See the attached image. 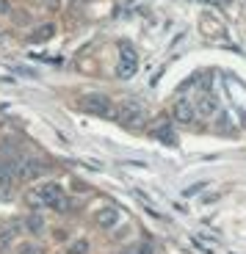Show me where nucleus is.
Returning a JSON list of instances; mask_svg holds the SVG:
<instances>
[{"label":"nucleus","instance_id":"13","mask_svg":"<svg viewBox=\"0 0 246 254\" xmlns=\"http://www.w3.org/2000/svg\"><path fill=\"white\" fill-rule=\"evenodd\" d=\"M25 227H28V229H33V232L39 235V232L44 229V224H42V218H36V216H33V218H28V221H25Z\"/></svg>","mask_w":246,"mask_h":254},{"label":"nucleus","instance_id":"6","mask_svg":"<svg viewBox=\"0 0 246 254\" xmlns=\"http://www.w3.org/2000/svg\"><path fill=\"white\" fill-rule=\"evenodd\" d=\"M191 102H194L196 116H205V119H208V116H213L216 108H219V105H216V97L210 94V91H199V94H196Z\"/></svg>","mask_w":246,"mask_h":254},{"label":"nucleus","instance_id":"5","mask_svg":"<svg viewBox=\"0 0 246 254\" xmlns=\"http://www.w3.org/2000/svg\"><path fill=\"white\" fill-rule=\"evenodd\" d=\"M47 172V166L42 163V160H36V158H22L19 160V172H17V177L19 180H39L42 174Z\"/></svg>","mask_w":246,"mask_h":254},{"label":"nucleus","instance_id":"12","mask_svg":"<svg viewBox=\"0 0 246 254\" xmlns=\"http://www.w3.org/2000/svg\"><path fill=\"white\" fill-rule=\"evenodd\" d=\"M86 252H88V243L86 241H75L70 246V254H86Z\"/></svg>","mask_w":246,"mask_h":254},{"label":"nucleus","instance_id":"10","mask_svg":"<svg viewBox=\"0 0 246 254\" xmlns=\"http://www.w3.org/2000/svg\"><path fill=\"white\" fill-rule=\"evenodd\" d=\"M53 33H56V25H53V22H47V25H39L36 31L31 33V42H33V45H39V42H47Z\"/></svg>","mask_w":246,"mask_h":254},{"label":"nucleus","instance_id":"2","mask_svg":"<svg viewBox=\"0 0 246 254\" xmlns=\"http://www.w3.org/2000/svg\"><path fill=\"white\" fill-rule=\"evenodd\" d=\"M114 116H116V122H119L122 127H139L141 122H144L147 111H144V105H141L139 100H122L114 108Z\"/></svg>","mask_w":246,"mask_h":254},{"label":"nucleus","instance_id":"4","mask_svg":"<svg viewBox=\"0 0 246 254\" xmlns=\"http://www.w3.org/2000/svg\"><path fill=\"white\" fill-rule=\"evenodd\" d=\"M136 69H139V53L133 50L127 42H122V45H119V64H116V75L127 80V77L136 75Z\"/></svg>","mask_w":246,"mask_h":254},{"label":"nucleus","instance_id":"3","mask_svg":"<svg viewBox=\"0 0 246 254\" xmlns=\"http://www.w3.org/2000/svg\"><path fill=\"white\" fill-rule=\"evenodd\" d=\"M81 108L91 116H102V119L114 116V102L108 100L105 94H86L81 100Z\"/></svg>","mask_w":246,"mask_h":254},{"label":"nucleus","instance_id":"1","mask_svg":"<svg viewBox=\"0 0 246 254\" xmlns=\"http://www.w3.org/2000/svg\"><path fill=\"white\" fill-rule=\"evenodd\" d=\"M25 202L31 207H47V210H56V213H67V196H64V188L58 183H47L42 188H33L25 196Z\"/></svg>","mask_w":246,"mask_h":254},{"label":"nucleus","instance_id":"15","mask_svg":"<svg viewBox=\"0 0 246 254\" xmlns=\"http://www.w3.org/2000/svg\"><path fill=\"white\" fill-rule=\"evenodd\" d=\"M8 241H11V232H8V229H6V232H3V235H0V246H6Z\"/></svg>","mask_w":246,"mask_h":254},{"label":"nucleus","instance_id":"9","mask_svg":"<svg viewBox=\"0 0 246 254\" xmlns=\"http://www.w3.org/2000/svg\"><path fill=\"white\" fill-rule=\"evenodd\" d=\"M152 135H155L158 141H164V144L174 146V130H171V125H169V122H164V119H161L158 125L152 127Z\"/></svg>","mask_w":246,"mask_h":254},{"label":"nucleus","instance_id":"11","mask_svg":"<svg viewBox=\"0 0 246 254\" xmlns=\"http://www.w3.org/2000/svg\"><path fill=\"white\" fill-rule=\"evenodd\" d=\"M17 254H42V249H39L36 243H22V246L17 249Z\"/></svg>","mask_w":246,"mask_h":254},{"label":"nucleus","instance_id":"8","mask_svg":"<svg viewBox=\"0 0 246 254\" xmlns=\"http://www.w3.org/2000/svg\"><path fill=\"white\" fill-rule=\"evenodd\" d=\"M94 221H97V227H102V229H108V227H114L116 221H119V210L116 207H100L97 210V216H94Z\"/></svg>","mask_w":246,"mask_h":254},{"label":"nucleus","instance_id":"16","mask_svg":"<svg viewBox=\"0 0 246 254\" xmlns=\"http://www.w3.org/2000/svg\"><path fill=\"white\" fill-rule=\"evenodd\" d=\"M8 11V3H6V0H0V14H6Z\"/></svg>","mask_w":246,"mask_h":254},{"label":"nucleus","instance_id":"7","mask_svg":"<svg viewBox=\"0 0 246 254\" xmlns=\"http://www.w3.org/2000/svg\"><path fill=\"white\" fill-rule=\"evenodd\" d=\"M174 116H177V122H183V125H191V122L196 119L194 102H191L188 97H180V100L174 102Z\"/></svg>","mask_w":246,"mask_h":254},{"label":"nucleus","instance_id":"14","mask_svg":"<svg viewBox=\"0 0 246 254\" xmlns=\"http://www.w3.org/2000/svg\"><path fill=\"white\" fill-rule=\"evenodd\" d=\"M125 254H152V246H150V243H144V246L130 249V252H125Z\"/></svg>","mask_w":246,"mask_h":254}]
</instances>
